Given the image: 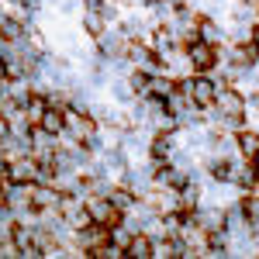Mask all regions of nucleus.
I'll return each instance as SVG.
<instances>
[{"label": "nucleus", "mask_w": 259, "mask_h": 259, "mask_svg": "<svg viewBox=\"0 0 259 259\" xmlns=\"http://www.w3.org/2000/svg\"><path fill=\"white\" fill-rule=\"evenodd\" d=\"M83 204L90 207L94 221H97V225H104V228H114V225H121V221H124V211H121V207H114V204H111V197H104V194H87V197H83Z\"/></svg>", "instance_id": "obj_5"}, {"label": "nucleus", "mask_w": 259, "mask_h": 259, "mask_svg": "<svg viewBox=\"0 0 259 259\" xmlns=\"http://www.w3.org/2000/svg\"><path fill=\"white\" fill-rule=\"evenodd\" d=\"M97 118L94 114H80V111H69L66 107V135L73 142H80V145H87V142L97 135Z\"/></svg>", "instance_id": "obj_6"}, {"label": "nucleus", "mask_w": 259, "mask_h": 259, "mask_svg": "<svg viewBox=\"0 0 259 259\" xmlns=\"http://www.w3.org/2000/svg\"><path fill=\"white\" fill-rule=\"evenodd\" d=\"M190 87H194V104L204 107V111H211L214 107V97H218V83L211 73H194L190 76Z\"/></svg>", "instance_id": "obj_10"}, {"label": "nucleus", "mask_w": 259, "mask_h": 259, "mask_svg": "<svg viewBox=\"0 0 259 259\" xmlns=\"http://www.w3.org/2000/svg\"><path fill=\"white\" fill-rule=\"evenodd\" d=\"M177 135L180 132H173V135H152L149 139V159L156 162H169L173 159V149H177Z\"/></svg>", "instance_id": "obj_11"}, {"label": "nucleus", "mask_w": 259, "mask_h": 259, "mask_svg": "<svg viewBox=\"0 0 259 259\" xmlns=\"http://www.w3.org/2000/svg\"><path fill=\"white\" fill-rule=\"evenodd\" d=\"M59 200H62V190L56 183H31V207L49 214V211H59Z\"/></svg>", "instance_id": "obj_9"}, {"label": "nucleus", "mask_w": 259, "mask_h": 259, "mask_svg": "<svg viewBox=\"0 0 259 259\" xmlns=\"http://www.w3.org/2000/svg\"><path fill=\"white\" fill-rule=\"evenodd\" d=\"M235 145H239V159H256L259 152V128H242L235 135Z\"/></svg>", "instance_id": "obj_13"}, {"label": "nucleus", "mask_w": 259, "mask_h": 259, "mask_svg": "<svg viewBox=\"0 0 259 259\" xmlns=\"http://www.w3.org/2000/svg\"><path fill=\"white\" fill-rule=\"evenodd\" d=\"M211 111L221 114V118H249L245 90H239V87H225V90H218V97H214V107H211Z\"/></svg>", "instance_id": "obj_3"}, {"label": "nucleus", "mask_w": 259, "mask_h": 259, "mask_svg": "<svg viewBox=\"0 0 259 259\" xmlns=\"http://www.w3.org/2000/svg\"><path fill=\"white\" fill-rule=\"evenodd\" d=\"M56 152H59V135H49L45 128H31V156L38 162H56Z\"/></svg>", "instance_id": "obj_8"}, {"label": "nucleus", "mask_w": 259, "mask_h": 259, "mask_svg": "<svg viewBox=\"0 0 259 259\" xmlns=\"http://www.w3.org/2000/svg\"><path fill=\"white\" fill-rule=\"evenodd\" d=\"M124 80H128V87H132L135 97H145V94H149V80H152V73H145V69H132Z\"/></svg>", "instance_id": "obj_18"}, {"label": "nucleus", "mask_w": 259, "mask_h": 259, "mask_svg": "<svg viewBox=\"0 0 259 259\" xmlns=\"http://www.w3.org/2000/svg\"><path fill=\"white\" fill-rule=\"evenodd\" d=\"M66 221H69V228H73V232H83L87 225H94V214H90V207L83 204V207L73 211V214H66Z\"/></svg>", "instance_id": "obj_19"}, {"label": "nucleus", "mask_w": 259, "mask_h": 259, "mask_svg": "<svg viewBox=\"0 0 259 259\" xmlns=\"http://www.w3.org/2000/svg\"><path fill=\"white\" fill-rule=\"evenodd\" d=\"M4 183H41V162L35 156H21L7 162V180Z\"/></svg>", "instance_id": "obj_7"}, {"label": "nucleus", "mask_w": 259, "mask_h": 259, "mask_svg": "<svg viewBox=\"0 0 259 259\" xmlns=\"http://www.w3.org/2000/svg\"><path fill=\"white\" fill-rule=\"evenodd\" d=\"M80 18H83V31H87L90 38H100V35L111 28V24H107V18H104V14H94V11H83Z\"/></svg>", "instance_id": "obj_16"}, {"label": "nucleus", "mask_w": 259, "mask_h": 259, "mask_svg": "<svg viewBox=\"0 0 259 259\" xmlns=\"http://www.w3.org/2000/svg\"><path fill=\"white\" fill-rule=\"evenodd\" d=\"M128 259H152V235L135 232L132 235V245H128Z\"/></svg>", "instance_id": "obj_15"}, {"label": "nucleus", "mask_w": 259, "mask_h": 259, "mask_svg": "<svg viewBox=\"0 0 259 259\" xmlns=\"http://www.w3.org/2000/svg\"><path fill=\"white\" fill-rule=\"evenodd\" d=\"M177 90V80L169 76V73H152V80H149V94H156V97H169Z\"/></svg>", "instance_id": "obj_17"}, {"label": "nucleus", "mask_w": 259, "mask_h": 259, "mask_svg": "<svg viewBox=\"0 0 259 259\" xmlns=\"http://www.w3.org/2000/svg\"><path fill=\"white\" fill-rule=\"evenodd\" d=\"M128 45H132V41L124 38V31H121L118 24H111L100 38H94V52H97L100 59L114 62V59H124V56H128Z\"/></svg>", "instance_id": "obj_1"}, {"label": "nucleus", "mask_w": 259, "mask_h": 259, "mask_svg": "<svg viewBox=\"0 0 259 259\" xmlns=\"http://www.w3.org/2000/svg\"><path fill=\"white\" fill-rule=\"evenodd\" d=\"M104 242H111V228H104L97 221L87 225L83 232H73V249H76V256H83V259H90Z\"/></svg>", "instance_id": "obj_2"}, {"label": "nucleus", "mask_w": 259, "mask_h": 259, "mask_svg": "<svg viewBox=\"0 0 259 259\" xmlns=\"http://www.w3.org/2000/svg\"><path fill=\"white\" fill-rule=\"evenodd\" d=\"M104 156V162H107V169L114 173V183H118L121 173H128V166H132V156H128V149L124 145H111L107 152H100Z\"/></svg>", "instance_id": "obj_12"}, {"label": "nucleus", "mask_w": 259, "mask_h": 259, "mask_svg": "<svg viewBox=\"0 0 259 259\" xmlns=\"http://www.w3.org/2000/svg\"><path fill=\"white\" fill-rule=\"evenodd\" d=\"M38 128H45L49 135H62V132H66V111H62V107H45Z\"/></svg>", "instance_id": "obj_14"}, {"label": "nucleus", "mask_w": 259, "mask_h": 259, "mask_svg": "<svg viewBox=\"0 0 259 259\" xmlns=\"http://www.w3.org/2000/svg\"><path fill=\"white\" fill-rule=\"evenodd\" d=\"M252 162H256V166H259V152H256V159H252Z\"/></svg>", "instance_id": "obj_20"}, {"label": "nucleus", "mask_w": 259, "mask_h": 259, "mask_svg": "<svg viewBox=\"0 0 259 259\" xmlns=\"http://www.w3.org/2000/svg\"><path fill=\"white\" fill-rule=\"evenodd\" d=\"M187 59L194 66V73H211V69H218V62H221V49L197 38L187 45Z\"/></svg>", "instance_id": "obj_4"}]
</instances>
